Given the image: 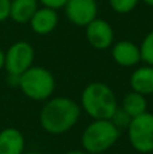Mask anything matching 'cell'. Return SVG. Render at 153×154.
Here are the masks:
<instances>
[{
    "instance_id": "obj_1",
    "label": "cell",
    "mask_w": 153,
    "mask_h": 154,
    "mask_svg": "<svg viewBox=\"0 0 153 154\" xmlns=\"http://www.w3.org/2000/svg\"><path fill=\"white\" fill-rule=\"evenodd\" d=\"M81 107L73 99L57 96L46 100L39 112V125L48 134L61 135L77 123Z\"/></svg>"
},
{
    "instance_id": "obj_2",
    "label": "cell",
    "mask_w": 153,
    "mask_h": 154,
    "mask_svg": "<svg viewBox=\"0 0 153 154\" xmlns=\"http://www.w3.org/2000/svg\"><path fill=\"white\" fill-rule=\"evenodd\" d=\"M80 103L81 108L89 118H92V120L110 119L118 108V101L114 91L110 85L100 81L91 82L84 88Z\"/></svg>"
},
{
    "instance_id": "obj_3",
    "label": "cell",
    "mask_w": 153,
    "mask_h": 154,
    "mask_svg": "<svg viewBox=\"0 0 153 154\" xmlns=\"http://www.w3.org/2000/svg\"><path fill=\"white\" fill-rule=\"evenodd\" d=\"M121 137V131L110 119H94L81 134V146L89 154H102L110 150Z\"/></svg>"
},
{
    "instance_id": "obj_4",
    "label": "cell",
    "mask_w": 153,
    "mask_h": 154,
    "mask_svg": "<svg viewBox=\"0 0 153 154\" xmlns=\"http://www.w3.org/2000/svg\"><path fill=\"white\" fill-rule=\"evenodd\" d=\"M19 89L31 100L46 101L56 89V79L49 69L33 65L19 77Z\"/></svg>"
},
{
    "instance_id": "obj_5",
    "label": "cell",
    "mask_w": 153,
    "mask_h": 154,
    "mask_svg": "<svg viewBox=\"0 0 153 154\" xmlns=\"http://www.w3.org/2000/svg\"><path fill=\"white\" fill-rule=\"evenodd\" d=\"M126 131L129 143L136 152L142 154L153 152V114L146 111L133 118Z\"/></svg>"
},
{
    "instance_id": "obj_6",
    "label": "cell",
    "mask_w": 153,
    "mask_h": 154,
    "mask_svg": "<svg viewBox=\"0 0 153 154\" xmlns=\"http://www.w3.org/2000/svg\"><path fill=\"white\" fill-rule=\"evenodd\" d=\"M35 50L27 41H16L4 51V69L7 75L20 76L34 65Z\"/></svg>"
},
{
    "instance_id": "obj_7",
    "label": "cell",
    "mask_w": 153,
    "mask_h": 154,
    "mask_svg": "<svg viewBox=\"0 0 153 154\" xmlns=\"http://www.w3.org/2000/svg\"><path fill=\"white\" fill-rule=\"evenodd\" d=\"M62 10L72 24L77 27H86L98 18L99 5L96 0H68Z\"/></svg>"
},
{
    "instance_id": "obj_8",
    "label": "cell",
    "mask_w": 153,
    "mask_h": 154,
    "mask_svg": "<svg viewBox=\"0 0 153 154\" xmlns=\"http://www.w3.org/2000/svg\"><path fill=\"white\" fill-rule=\"evenodd\" d=\"M87 42L96 50L110 49L114 43V29L106 19L98 16L86 27Z\"/></svg>"
},
{
    "instance_id": "obj_9",
    "label": "cell",
    "mask_w": 153,
    "mask_h": 154,
    "mask_svg": "<svg viewBox=\"0 0 153 154\" xmlns=\"http://www.w3.org/2000/svg\"><path fill=\"white\" fill-rule=\"evenodd\" d=\"M111 57L114 62L123 68L137 66L141 62L140 46L127 39H122L113 43L111 46Z\"/></svg>"
},
{
    "instance_id": "obj_10",
    "label": "cell",
    "mask_w": 153,
    "mask_h": 154,
    "mask_svg": "<svg viewBox=\"0 0 153 154\" xmlns=\"http://www.w3.org/2000/svg\"><path fill=\"white\" fill-rule=\"evenodd\" d=\"M58 22H60L58 11L39 5V8L35 11L33 18L30 19L29 24L34 34L48 35L56 30V27L58 26Z\"/></svg>"
},
{
    "instance_id": "obj_11",
    "label": "cell",
    "mask_w": 153,
    "mask_h": 154,
    "mask_svg": "<svg viewBox=\"0 0 153 154\" xmlns=\"http://www.w3.org/2000/svg\"><path fill=\"white\" fill-rule=\"evenodd\" d=\"M26 141L20 130L7 127L0 131V154H23Z\"/></svg>"
},
{
    "instance_id": "obj_12",
    "label": "cell",
    "mask_w": 153,
    "mask_h": 154,
    "mask_svg": "<svg viewBox=\"0 0 153 154\" xmlns=\"http://www.w3.org/2000/svg\"><path fill=\"white\" fill-rule=\"evenodd\" d=\"M130 87L132 91L138 92L144 96L153 93V66L142 65L133 70L130 75Z\"/></svg>"
},
{
    "instance_id": "obj_13",
    "label": "cell",
    "mask_w": 153,
    "mask_h": 154,
    "mask_svg": "<svg viewBox=\"0 0 153 154\" xmlns=\"http://www.w3.org/2000/svg\"><path fill=\"white\" fill-rule=\"evenodd\" d=\"M38 8V0H11L10 19L18 24H29Z\"/></svg>"
},
{
    "instance_id": "obj_14",
    "label": "cell",
    "mask_w": 153,
    "mask_h": 154,
    "mask_svg": "<svg viewBox=\"0 0 153 154\" xmlns=\"http://www.w3.org/2000/svg\"><path fill=\"white\" fill-rule=\"evenodd\" d=\"M121 108L125 109V111H126L132 118L140 116V115H142L144 112L148 111V101H146V96L132 91V92H129V93L125 95L123 100H122Z\"/></svg>"
},
{
    "instance_id": "obj_15",
    "label": "cell",
    "mask_w": 153,
    "mask_h": 154,
    "mask_svg": "<svg viewBox=\"0 0 153 154\" xmlns=\"http://www.w3.org/2000/svg\"><path fill=\"white\" fill-rule=\"evenodd\" d=\"M140 53H141V61L145 62L146 65L153 66V30L148 32L141 41L140 45Z\"/></svg>"
},
{
    "instance_id": "obj_16",
    "label": "cell",
    "mask_w": 153,
    "mask_h": 154,
    "mask_svg": "<svg viewBox=\"0 0 153 154\" xmlns=\"http://www.w3.org/2000/svg\"><path fill=\"white\" fill-rule=\"evenodd\" d=\"M138 3H140V0H108L110 8L119 15H126V14L134 11Z\"/></svg>"
},
{
    "instance_id": "obj_17",
    "label": "cell",
    "mask_w": 153,
    "mask_h": 154,
    "mask_svg": "<svg viewBox=\"0 0 153 154\" xmlns=\"http://www.w3.org/2000/svg\"><path fill=\"white\" fill-rule=\"evenodd\" d=\"M132 119H133V118L130 116V115L127 114L125 109H122L121 107H118V108L115 109V112L113 114V116L110 118V120L113 122V125L115 126L119 131L127 130V127H129Z\"/></svg>"
},
{
    "instance_id": "obj_18",
    "label": "cell",
    "mask_w": 153,
    "mask_h": 154,
    "mask_svg": "<svg viewBox=\"0 0 153 154\" xmlns=\"http://www.w3.org/2000/svg\"><path fill=\"white\" fill-rule=\"evenodd\" d=\"M11 0H0V23L10 19Z\"/></svg>"
},
{
    "instance_id": "obj_19",
    "label": "cell",
    "mask_w": 153,
    "mask_h": 154,
    "mask_svg": "<svg viewBox=\"0 0 153 154\" xmlns=\"http://www.w3.org/2000/svg\"><path fill=\"white\" fill-rule=\"evenodd\" d=\"M41 5L43 7H49V8H53V10H61L64 8V5L67 4L68 0H38Z\"/></svg>"
},
{
    "instance_id": "obj_20",
    "label": "cell",
    "mask_w": 153,
    "mask_h": 154,
    "mask_svg": "<svg viewBox=\"0 0 153 154\" xmlns=\"http://www.w3.org/2000/svg\"><path fill=\"white\" fill-rule=\"evenodd\" d=\"M19 77L18 75H7V82L10 87L19 88Z\"/></svg>"
},
{
    "instance_id": "obj_21",
    "label": "cell",
    "mask_w": 153,
    "mask_h": 154,
    "mask_svg": "<svg viewBox=\"0 0 153 154\" xmlns=\"http://www.w3.org/2000/svg\"><path fill=\"white\" fill-rule=\"evenodd\" d=\"M4 69V51L0 49V70Z\"/></svg>"
},
{
    "instance_id": "obj_22",
    "label": "cell",
    "mask_w": 153,
    "mask_h": 154,
    "mask_svg": "<svg viewBox=\"0 0 153 154\" xmlns=\"http://www.w3.org/2000/svg\"><path fill=\"white\" fill-rule=\"evenodd\" d=\"M65 154H89V153H87L86 150H69Z\"/></svg>"
},
{
    "instance_id": "obj_23",
    "label": "cell",
    "mask_w": 153,
    "mask_h": 154,
    "mask_svg": "<svg viewBox=\"0 0 153 154\" xmlns=\"http://www.w3.org/2000/svg\"><path fill=\"white\" fill-rule=\"evenodd\" d=\"M140 2H142L144 4L149 5V7H153V0H140Z\"/></svg>"
},
{
    "instance_id": "obj_24",
    "label": "cell",
    "mask_w": 153,
    "mask_h": 154,
    "mask_svg": "<svg viewBox=\"0 0 153 154\" xmlns=\"http://www.w3.org/2000/svg\"><path fill=\"white\" fill-rule=\"evenodd\" d=\"M23 154H43L41 152H27V153H23Z\"/></svg>"
}]
</instances>
